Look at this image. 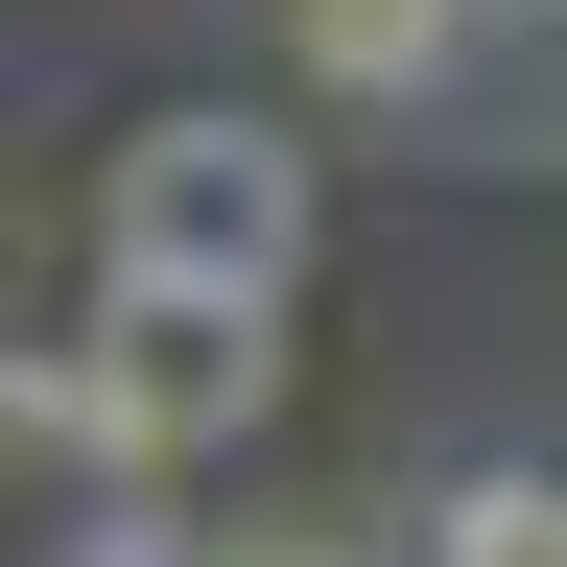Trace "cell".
<instances>
[{
    "mask_svg": "<svg viewBox=\"0 0 567 567\" xmlns=\"http://www.w3.org/2000/svg\"><path fill=\"white\" fill-rule=\"evenodd\" d=\"M95 284L118 308H308V142L237 118V95H189V118H142L118 166H95Z\"/></svg>",
    "mask_w": 567,
    "mask_h": 567,
    "instance_id": "6da1fadb",
    "label": "cell"
},
{
    "mask_svg": "<svg viewBox=\"0 0 567 567\" xmlns=\"http://www.w3.org/2000/svg\"><path fill=\"white\" fill-rule=\"evenodd\" d=\"M213 567H354V544H213Z\"/></svg>",
    "mask_w": 567,
    "mask_h": 567,
    "instance_id": "8992f818",
    "label": "cell"
},
{
    "mask_svg": "<svg viewBox=\"0 0 567 567\" xmlns=\"http://www.w3.org/2000/svg\"><path fill=\"white\" fill-rule=\"evenodd\" d=\"M425 567H567V473H520V450L450 473V496H425Z\"/></svg>",
    "mask_w": 567,
    "mask_h": 567,
    "instance_id": "5b68a950",
    "label": "cell"
},
{
    "mask_svg": "<svg viewBox=\"0 0 567 567\" xmlns=\"http://www.w3.org/2000/svg\"><path fill=\"white\" fill-rule=\"evenodd\" d=\"M260 308H118V284H95V379L142 402V473H213V450H237V425H260Z\"/></svg>",
    "mask_w": 567,
    "mask_h": 567,
    "instance_id": "7a4b0ae2",
    "label": "cell"
},
{
    "mask_svg": "<svg viewBox=\"0 0 567 567\" xmlns=\"http://www.w3.org/2000/svg\"><path fill=\"white\" fill-rule=\"evenodd\" d=\"M450 24H473V0H284V48H308V71H331L354 118H425V71H450Z\"/></svg>",
    "mask_w": 567,
    "mask_h": 567,
    "instance_id": "277c9868",
    "label": "cell"
},
{
    "mask_svg": "<svg viewBox=\"0 0 567 567\" xmlns=\"http://www.w3.org/2000/svg\"><path fill=\"white\" fill-rule=\"evenodd\" d=\"M402 142H473V166H567V0H473Z\"/></svg>",
    "mask_w": 567,
    "mask_h": 567,
    "instance_id": "3957f363",
    "label": "cell"
}]
</instances>
